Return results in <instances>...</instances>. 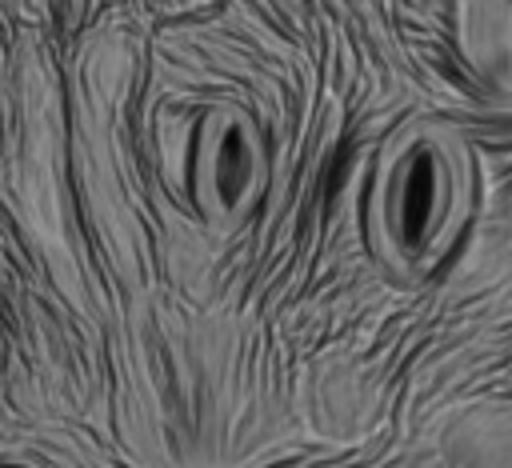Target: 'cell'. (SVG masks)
Masks as SVG:
<instances>
[{
    "instance_id": "obj_1",
    "label": "cell",
    "mask_w": 512,
    "mask_h": 468,
    "mask_svg": "<svg viewBox=\"0 0 512 468\" xmlns=\"http://www.w3.org/2000/svg\"><path fill=\"white\" fill-rule=\"evenodd\" d=\"M468 212V152L444 124H408L372 188V236L400 276L428 272Z\"/></svg>"
},
{
    "instance_id": "obj_2",
    "label": "cell",
    "mask_w": 512,
    "mask_h": 468,
    "mask_svg": "<svg viewBox=\"0 0 512 468\" xmlns=\"http://www.w3.org/2000/svg\"><path fill=\"white\" fill-rule=\"evenodd\" d=\"M264 140L256 120L236 104H216L200 132L196 196L216 228H232L248 216L264 188Z\"/></svg>"
},
{
    "instance_id": "obj_3",
    "label": "cell",
    "mask_w": 512,
    "mask_h": 468,
    "mask_svg": "<svg viewBox=\"0 0 512 468\" xmlns=\"http://www.w3.org/2000/svg\"><path fill=\"white\" fill-rule=\"evenodd\" d=\"M496 72L512 92V0H496Z\"/></svg>"
}]
</instances>
